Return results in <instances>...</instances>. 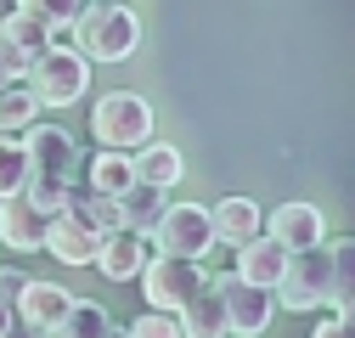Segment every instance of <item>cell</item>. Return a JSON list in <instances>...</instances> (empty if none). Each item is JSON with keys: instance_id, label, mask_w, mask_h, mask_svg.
I'll use <instances>...</instances> for the list:
<instances>
[{"instance_id": "83f0119b", "label": "cell", "mask_w": 355, "mask_h": 338, "mask_svg": "<svg viewBox=\"0 0 355 338\" xmlns=\"http://www.w3.org/2000/svg\"><path fill=\"white\" fill-rule=\"evenodd\" d=\"M124 338H181V321H175L169 310H147L124 327Z\"/></svg>"}, {"instance_id": "7a4b0ae2", "label": "cell", "mask_w": 355, "mask_h": 338, "mask_svg": "<svg viewBox=\"0 0 355 338\" xmlns=\"http://www.w3.org/2000/svg\"><path fill=\"white\" fill-rule=\"evenodd\" d=\"M28 91L40 107H73L85 96V84H91V57L73 51V46H46L34 62H28Z\"/></svg>"}, {"instance_id": "7c38bea8", "label": "cell", "mask_w": 355, "mask_h": 338, "mask_svg": "<svg viewBox=\"0 0 355 338\" xmlns=\"http://www.w3.org/2000/svg\"><path fill=\"white\" fill-rule=\"evenodd\" d=\"M68 305H73V293L62 287V282H23V293H17V327H28V332H40L46 338L62 316H68Z\"/></svg>"}, {"instance_id": "52a82bcc", "label": "cell", "mask_w": 355, "mask_h": 338, "mask_svg": "<svg viewBox=\"0 0 355 338\" xmlns=\"http://www.w3.org/2000/svg\"><path fill=\"white\" fill-rule=\"evenodd\" d=\"M214 293H220V305H226V332L232 338H259L265 327H271V316H277V293L243 282L237 271L226 282H214Z\"/></svg>"}, {"instance_id": "5b68a950", "label": "cell", "mask_w": 355, "mask_h": 338, "mask_svg": "<svg viewBox=\"0 0 355 338\" xmlns=\"http://www.w3.org/2000/svg\"><path fill=\"white\" fill-rule=\"evenodd\" d=\"M277 305L282 310H322L333 293V271H327V248H299L288 254V271L277 276Z\"/></svg>"}, {"instance_id": "5bb4252c", "label": "cell", "mask_w": 355, "mask_h": 338, "mask_svg": "<svg viewBox=\"0 0 355 338\" xmlns=\"http://www.w3.org/2000/svg\"><path fill=\"white\" fill-rule=\"evenodd\" d=\"M209 226H214V242H226V248L237 254L248 237L265 231V215H259L254 197H220V203L209 208Z\"/></svg>"}, {"instance_id": "6da1fadb", "label": "cell", "mask_w": 355, "mask_h": 338, "mask_svg": "<svg viewBox=\"0 0 355 338\" xmlns=\"http://www.w3.org/2000/svg\"><path fill=\"white\" fill-rule=\"evenodd\" d=\"M68 46L85 51L91 62H124L136 57L141 46V17L124 6V0H96V6H85L68 28Z\"/></svg>"}, {"instance_id": "8992f818", "label": "cell", "mask_w": 355, "mask_h": 338, "mask_svg": "<svg viewBox=\"0 0 355 338\" xmlns=\"http://www.w3.org/2000/svg\"><path fill=\"white\" fill-rule=\"evenodd\" d=\"M147 237L158 242V254H175V260H203L214 248L209 208H198V203H164V215H158V226Z\"/></svg>"}, {"instance_id": "836d02e7", "label": "cell", "mask_w": 355, "mask_h": 338, "mask_svg": "<svg viewBox=\"0 0 355 338\" xmlns=\"http://www.w3.org/2000/svg\"><path fill=\"white\" fill-rule=\"evenodd\" d=\"M102 338H124V327H107V332H102Z\"/></svg>"}, {"instance_id": "9c48e42d", "label": "cell", "mask_w": 355, "mask_h": 338, "mask_svg": "<svg viewBox=\"0 0 355 338\" xmlns=\"http://www.w3.org/2000/svg\"><path fill=\"white\" fill-rule=\"evenodd\" d=\"M147 254H153V242L141 231L113 226V231H102V248H96V265L91 271H102L107 282H136L141 265H147Z\"/></svg>"}, {"instance_id": "ba28073f", "label": "cell", "mask_w": 355, "mask_h": 338, "mask_svg": "<svg viewBox=\"0 0 355 338\" xmlns=\"http://www.w3.org/2000/svg\"><path fill=\"white\" fill-rule=\"evenodd\" d=\"M17 141H23V152H28V175H62V181H73L79 147H73L68 130H57V124H28Z\"/></svg>"}, {"instance_id": "ffe728a7", "label": "cell", "mask_w": 355, "mask_h": 338, "mask_svg": "<svg viewBox=\"0 0 355 338\" xmlns=\"http://www.w3.org/2000/svg\"><path fill=\"white\" fill-rule=\"evenodd\" d=\"M40 118V102L28 84H0V136H23Z\"/></svg>"}, {"instance_id": "603a6c76", "label": "cell", "mask_w": 355, "mask_h": 338, "mask_svg": "<svg viewBox=\"0 0 355 338\" xmlns=\"http://www.w3.org/2000/svg\"><path fill=\"white\" fill-rule=\"evenodd\" d=\"M23 192H28V203L40 208V215H62L73 181H62V175H28V181H23Z\"/></svg>"}, {"instance_id": "f546056e", "label": "cell", "mask_w": 355, "mask_h": 338, "mask_svg": "<svg viewBox=\"0 0 355 338\" xmlns=\"http://www.w3.org/2000/svg\"><path fill=\"white\" fill-rule=\"evenodd\" d=\"M23 282H28L23 271H6V265H0V305H12V310H17V293H23Z\"/></svg>"}, {"instance_id": "3957f363", "label": "cell", "mask_w": 355, "mask_h": 338, "mask_svg": "<svg viewBox=\"0 0 355 338\" xmlns=\"http://www.w3.org/2000/svg\"><path fill=\"white\" fill-rule=\"evenodd\" d=\"M91 136L113 152H136L141 141H153V107L136 91H107L91 107Z\"/></svg>"}, {"instance_id": "d6986e66", "label": "cell", "mask_w": 355, "mask_h": 338, "mask_svg": "<svg viewBox=\"0 0 355 338\" xmlns=\"http://www.w3.org/2000/svg\"><path fill=\"white\" fill-rule=\"evenodd\" d=\"M107 327H113V321H107V310H102L96 299H73V305H68V316H62L46 338H102Z\"/></svg>"}, {"instance_id": "d6a6232c", "label": "cell", "mask_w": 355, "mask_h": 338, "mask_svg": "<svg viewBox=\"0 0 355 338\" xmlns=\"http://www.w3.org/2000/svg\"><path fill=\"white\" fill-rule=\"evenodd\" d=\"M333 310H338V316H344V321H349V327H355V293H344V299H338V305H333Z\"/></svg>"}, {"instance_id": "30bf717a", "label": "cell", "mask_w": 355, "mask_h": 338, "mask_svg": "<svg viewBox=\"0 0 355 338\" xmlns=\"http://www.w3.org/2000/svg\"><path fill=\"white\" fill-rule=\"evenodd\" d=\"M46 226H51V215H40V208L28 203V192L0 197V242H6L12 254H40L46 248Z\"/></svg>"}, {"instance_id": "e0dca14e", "label": "cell", "mask_w": 355, "mask_h": 338, "mask_svg": "<svg viewBox=\"0 0 355 338\" xmlns=\"http://www.w3.org/2000/svg\"><path fill=\"white\" fill-rule=\"evenodd\" d=\"M130 163H136V181H147V186H175L187 175V163H181V147H169V141H141L136 152H130Z\"/></svg>"}, {"instance_id": "4dcf8cb0", "label": "cell", "mask_w": 355, "mask_h": 338, "mask_svg": "<svg viewBox=\"0 0 355 338\" xmlns=\"http://www.w3.org/2000/svg\"><path fill=\"white\" fill-rule=\"evenodd\" d=\"M310 338H355V327L344 321V316H333V321H316V332Z\"/></svg>"}, {"instance_id": "8fae6325", "label": "cell", "mask_w": 355, "mask_h": 338, "mask_svg": "<svg viewBox=\"0 0 355 338\" xmlns=\"http://www.w3.org/2000/svg\"><path fill=\"white\" fill-rule=\"evenodd\" d=\"M322 231H327V220H322L316 203H282V208H271V215H265V237H277L288 254L322 248Z\"/></svg>"}, {"instance_id": "9a60e30c", "label": "cell", "mask_w": 355, "mask_h": 338, "mask_svg": "<svg viewBox=\"0 0 355 338\" xmlns=\"http://www.w3.org/2000/svg\"><path fill=\"white\" fill-rule=\"evenodd\" d=\"M288 271V248L277 242V237H248L243 248H237V276L243 282H254V287H277V276Z\"/></svg>"}, {"instance_id": "f1b7e54d", "label": "cell", "mask_w": 355, "mask_h": 338, "mask_svg": "<svg viewBox=\"0 0 355 338\" xmlns=\"http://www.w3.org/2000/svg\"><path fill=\"white\" fill-rule=\"evenodd\" d=\"M28 62H34V57L0 34V84H23V79H28Z\"/></svg>"}, {"instance_id": "2e32d148", "label": "cell", "mask_w": 355, "mask_h": 338, "mask_svg": "<svg viewBox=\"0 0 355 338\" xmlns=\"http://www.w3.org/2000/svg\"><path fill=\"white\" fill-rule=\"evenodd\" d=\"M175 321H181V338H232L226 332V305H220L214 287H198L192 299L175 310Z\"/></svg>"}, {"instance_id": "44dd1931", "label": "cell", "mask_w": 355, "mask_h": 338, "mask_svg": "<svg viewBox=\"0 0 355 338\" xmlns=\"http://www.w3.org/2000/svg\"><path fill=\"white\" fill-rule=\"evenodd\" d=\"M130 181H136V163H130V152H113V147H102V152L91 158V192H107V197H119Z\"/></svg>"}, {"instance_id": "4316f807", "label": "cell", "mask_w": 355, "mask_h": 338, "mask_svg": "<svg viewBox=\"0 0 355 338\" xmlns=\"http://www.w3.org/2000/svg\"><path fill=\"white\" fill-rule=\"evenodd\" d=\"M91 6V0H17V12H28V17H40L46 28H73V17Z\"/></svg>"}, {"instance_id": "cb8c5ba5", "label": "cell", "mask_w": 355, "mask_h": 338, "mask_svg": "<svg viewBox=\"0 0 355 338\" xmlns=\"http://www.w3.org/2000/svg\"><path fill=\"white\" fill-rule=\"evenodd\" d=\"M327 271H333V293H327V305H338L344 293H355V237H338L327 248Z\"/></svg>"}, {"instance_id": "484cf974", "label": "cell", "mask_w": 355, "mask_h": 338, "mask_svg": "<svg viewBox=\"0 0 355 338\" xmlns=\"http://www.w3.org/2000/svg\"><path fill=\"white\" fill-rule=\"evenodd\" d=\"M23 181H28V152H23V141H17V136H0V197L23 192Z\"/></svg>"}, {"instance_id": "d4e9b609", "label": "cell", "mask_w": 355, "mask_h": 338, "mask_svg": "<svg viewBox=\"0 0 355 338\" xmlns=\"http://www.w3.org/2000/svg\"><path fill=\"white\" fill-rule=\"evenodd\" d=\"M0 34H6V39H12V46H23L28 57H40V51H46V46H51V28H46V23H40V17H28V12H12L6 23H0Z\"/></svg>"}, {"instance_id": "ac0fdd59", "label": "cell", "mask_w": 355, "mask_h": 338, "mask_svg": "<svg viewBox=\"0 0 355 338\" xmlns=\"http://www.w3.org/2000/svg\"><path fill=\"white\" fill-rule=\"evenodd\" d=\"M164 186H147V181H130L124 192H119V226H130V231H153L158 226V215H164Z\"/></svg>"}, {"instance_id": "4fadbf2b", "label": "cell", "mask_w": 355, "mask_h": 338, "mask_svg": "<svg viewBox=\"0 0 355 338\" xmlns=\"http://www.w3.org/2000/svg\"><path fill=\"white\" fill-rule=\"evenodd\" d=\"M96 248H102V231L96 226H85L79 215H51L46 226V254H57L62 265H96Z\"/></svg>"}, {"instance_id": "7402d4cb", "label": "cell", "mask_w": 355, "mask_h": 338, "mask_svg": "<svg viewBox=\"0 0 355 338\" xmlns=\"http://www.w3.org/2000/svg\"><path fill=\"white\" fill-rule=\"evenodd\" d=\"M68 215H79L96 231H113L119 226V197H107V192H68Z\"/></svg>"}, {"instance_id": "277c9868", "label": "cell", "mask_w": 355, "mask_h": 338, "mask_svg": "<svg viewBox=\"0 0 355 338\" xmlns=\"http://www.w3.org/2000/svg\"><path fill=\"white\" fill-rule=\"evenodd\" d=\"M141 299H147V310H181L198 287H209V276H203V260H175V254H147V265H141Z\"/></svg>"}, {"instance_id": "1f68e13d", "label": "cell", "mask_w": 355, "mask_h": 338, "mask_svg": "<svg viewBox=\"0 0 355 338\" xmlns=\"http://www.w3.org/2000/svg\"><path fill=\"white\" fill-rule=\"evenodd\" d=\"M12 327H17V310H12V305H0V338H12Z\"/></svg>"}]
</instances>
